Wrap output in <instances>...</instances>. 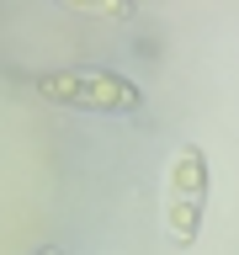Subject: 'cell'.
Wrapping results in <instances>:
<instances>
[{"instance_id":"6da1fadb","label":"cell","mask_w":239,"mask_h":255,"mask_svg":"<svg viewBox=\"0 0 239 255\" xmlns=\"http://www.w3.org/2000/svg\"><path fill=\"white\" fill-rule=\"evenodd\" d=\"M37 91L48 101L85 107V112H138L143 107V91L127 75H112V69H53V75H37Z\"/></svg>"},{"instance_id":"7a4b0ae2","label":"cell","mask_w":239,"mask_h":255,"mask_svg":"<svg viewBox=\"0 0 239 255\" xmlns=\"http://www.w3.org/2000/svg\"><path fill=\"white\" fill-rule=\"evenodd\" d=\"M202 213H207V159H202L197 143H186L175 154L170 175H165V223H170L175 245H191L197 239Z\"/></svg>"},{"instance_id":"3957f363","label":"cell","mask_w":239,"mask_h":255,"mask_svg":"<svg viewBox=\"0 0 239 255\" xmlns=\"http://www.w3.org/2000/svg\"><path fill=\"white\" fill-rule=\"evenodd\" d=\"M64 5H75L85 16H107V21H127L133 16V0H64Z\"/></svg>"},{"instance_id":"277c9868","label":"cell","mask_w":239,"mask_h":255,"mask_svg":"<svg viewBox=\"0 0 239 255\" xmlns=\"http://www.w3.org/2000/svg\"><path fill=\"white\" fill-rule=\"evenodd\" d=\"M43 255H64V250H43Z\"/></svg>"}]
</instances>
